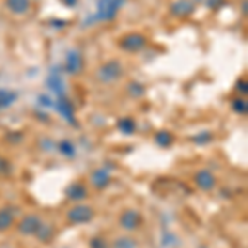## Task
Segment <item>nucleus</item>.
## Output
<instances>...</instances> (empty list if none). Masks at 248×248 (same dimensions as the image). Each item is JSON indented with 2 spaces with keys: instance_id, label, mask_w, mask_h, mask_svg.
Wrapping results in <instances>:
<instances>
[{
  "instance_id": "f257e3e1",
  "label": "nucleus",
  "mask_w": 248,
  "mask_h": 248,
  "mask_svg": "<svg viewBox=\"0 0 248 248\" xmlns=\"http://www.w3.org/2000/svg\"><path fill=\"white\" fill-rule=\"evenodd\" d=\"M124 75V66L119 60H109V62L103 63L96 71V79L103 85H111L116 83Z\"/></svg>"
},
{
  "instance_id": "f03ea898",
  "label": "nucleus",
  "mask_w": 248,
  "mask_h": 248,
  "mask_svg": "<svg viewBox=\"0 0 248 248\" xmlns=\"http://www.w3.org/2000/svg\"><path fill=\"white\" fill-rule=\"evenodd\" d=\"M147 46V38L146 35L139 33V31H131L126 33L119 40V48L124 50L126 53H139L141 50Z\"/></svg>"
},
{
  "instance_id": "7ed1b4c3",
  "label": "nucleus",
  "mask_w": 248,
  "mask_h": 248,
  "mask_svg": "<svg viewBox=\"0 0 248 248\" xmlns=\"http://www.w3.org/2000/svg\"><path fill=\"white\" fill-rule=\"evenodd\" d=\"M68 217V222L75 223V225H79V223H88L91 222L94 217V210L91 209L90 205L86 203H78V205L71 207L66 214Z\"/></svg>"
},
{
  "instance_id": "20e7f679",
  "label": "nucleus",
  "mask_w": 248,
  "mask_h": 248,
  "mask_svg": "<svg viewBox=\"0 0 248 248\" xmlns=\"http://www.w3.org/2000/svg\"><path fill=\"white\" fill-rule=\"evenodd\" d=\"M124 0H99L94 20H113L121 9Z\"/></svg>"
},
{
  "instance_id": "39448f33",
  "label": "nucleus",
  "mask_w": 248,
  "mask_h": 248,
  "mask_svg": "<svg viewBox=\"0 0 248 248\" xmlns=\"http://www.w3.org/2000/svg\"><path fill=\"white\" fill-rule=\"evenodd\" d=\"M119 223L124 230L127 232H133L136 229H139V225L142 223V215L139 214L138 210H133V209H127L124 210L119 217Z\"/></svg>"
},
{
  "instance_id": "423d86ee",
  "label": "nucleus",
  "mask_w": 248,
  "mask_h": 248,
  "mask_svg": "<svg viewBox=\"0 0 248 248\" xmlns=\"http://www.w3.org/2000/svg\"><path fill=\"white\" fill-rule=\"evenodd\" d=\"M42 223L43 222L38 215H25L18 223V232L22 235H37Z\"/></svg>"
},
{
  "instance_id": "0eeeda50",
  "label": "nucleus",
  "mask_w": 248,
  "mask_h": 248,
  "mask_svg": "<svg viewBox=\"0 0 248 248\" xmlns=\"http://www.w3.org/2000/svg\"><path fill=\"white\" fill-rule=\"evenodd\" d=\"M66 71L70 75H79L83 70V57L78 50H70L66 55Z\"/></svg>"
},
{
  "instance_id": "6e6552de",
  "label": "nucleus",
  "mask_w": 248,
  "mask_h": 248,
  "mask_svg": "<svg viewBox=\"0 0 248 248\" xmlns=\"http://www.w3.org/2000/svg\"><path fill=\"white\" fill-rule=\"evenodd\" d=\"M194 9L195 7L190 0H177L170 5V14L179 18H186L194 14Z\"/></svg>"
},
{
  "instance_id": "1a4fd4ad",
  "label": "nucleus",
  "mask_w": 248,
  "mask_h": 248,
  "mask_svg": "<svg viewBox=\"0 0 248 248\" xmlns=\"http://www.w3.org/2000/svg\"><path fill=\"white\" fill-rule=\"evenodd\" d=\"M195 184L202 190H212L215 187V177L210 170H199L195 174Z\"/></svg>"
},
{
  "instance_id": "9d476101",
  "label": "nucleus",
  "mask_w": 248,
  "mask_h": 248,
  "mask_svg": "<svg viewBox=\"0 0 248 248\" xmlns=\"http://www.w3.org/2000/svg\"><path fill=\"white\" fill-rule=\"evenodd\" d=\"M30 0H5V9L14 15H25L30 10Z\"/></svg>"
},
{
  "instance_id": "9b49d317",
  "label": "nucleus",
  "mask_w": 248,
  "mask_h": 248,
  "mask_svg": "<svg viewBox=\"0 0 248 248\" xmlns=\"http://www.w3.org/2000/svg\"><path fill=\"white\" fill-rule=\"evenodd\" d=\"M66 197L71 199V201H75V202H79V201H83V199H86L88 197L86 186L81 182H73L66 189Z\"/></svg>"
},
{
  "instance_id": "f8f14e48",
  "label": "nucleus",
  "mask_w": 248,
  "mask_h": 248,
  "mask_svg": "<svg viewBox=\"0 0 248 248\" xmlns=\"http://www.w3.org/2000/svg\"><path fill=\"white\" fill-rule=\"evenodd\" d=\"M55 106H57L58 113L63 116V118L66 119V121L70 123H75V113H73V106L70 105V101H68L66 98H63V96H60L58 101L55 103Z\"/></svg>"
},
{
  "instance_id": "ddd939ff",
  "label": "nucleus",
  "mask_w": 248,
  "mask_h": 248,
  "mask_svg": "<svg viewBox=\"0 0 248 248\" xmlns=\"http://www.w3.org/2000/svg\"><path fill=\"white\" fill-rule=\"evenodd\" d=\"M109 181H111V177L105 169H98L91 174V182H93V186L96 189H105L108 184H109Z\"/></svg>"
},
{
  "instance_id": "4468645a",
  "label": "nucleus",
  "mask_w": 248,
  "mask_h": 248,
  "mask_svg": "<svg viewBox=\"0 0 248 248\" xmlns=\"http://www.w3.org/2000/svg\"><path fill=\"white\" fill-rule=\"evenodd\" d=\"M17 93L14 91H9V90H0V109L2 108H9L17 101Z\"/></svg>"
},
{
  "instance_id": "2eb2a0df",
  "label": "nucleus",
  "mask_w": 248,
  "mask_h": 248,
  "mask_svg": "<svg viewBox=\"0 0 248 248\" xmlns=\"http://www.w3.org/2000/svg\"><path fill=\"white\" fill-rule=\"evenodd\" d=\"M14 214H10L7 209H2L0 210V232H3V230H7V229H10L12 225H14Z\"/></svg>"
},
{
  "instance_id": "dca6fc26",
  "label": "nucleus",
  "mask_w": 248,
  "mask_h": 248,
  "mask_svg": "<svg viewBox=\"0 0 248 248\" xmlns=\"http://www.w3.org/2000/svg\"><path fill=\"white\" fill-rule=\"evenodd\" d=\"M155 142L161 147H169L172 142H174V136H172L169 131H159L155 134Z\"/></svg>"
},
{
  "instance_id": "f3484780",
  "label": "nucleus",
  "mask_w": 248,
  "mask_h": 248,
  "mask_svg": "<svg viewBox=\"0 0 248 248\" xmlns=\"http://www.w3.org/2000/svg\"><path fill=\"white\" fill-rule=\"evenodd\" d=\"M113 248H138V242L131 237H119L113 242Z\"/></svg>"
},
{
  "instance_id": "a211bd4d",
  "label": "nucleus",
  "mask_w": 248,
  "mask_h": 248,
  "mask_svg": "<svg viewBox=\"0 0 248 248\" xmlns=\"http://www.w3.org/2000/svg\"><path fill=\"white\" fill-rule=\"evenodd\" d=\"M118 126L124 134H133L134 129H136V123H134V119H131V118L121 119V121L118 123Z\"/></svg>"
},
{
  "instance_id": "6ab92c4d",
  "label": "nucleus",
  "mask_w": 248,
  "mask_h": 248,
  "mask_svg": "<svg viewBox=\"0 0 248 248\" xmlns=\"http://www.w3.org/2000/svg\"><path fill=\"white\" fill-rule=\"evenodd\" d=\"M58 151L63 155H68V157H73L75 155V146L70 141H66V139L58 144Z\"/></svg>"
},
{
  "instance_id": "aec40b11",
  "label": "nucleus",
  "mask_w": 248,
  "mask_h": 248,
  "mask_svg": "<svg viewBox=\"0 0 248 248\" xmlns=\"http://www.w3.org/2000/svg\"><path fill=\"white\" fill-rule=\"evenodd\" d=\"M127 91H129V94L133 96V98H141V96L144 94V86L141 85V83H129V86H127Z\"/></svg>"
},
{
  "instance_id": "412c9836",
  "label": "nucleus",
  "mask_w": 248,
  "mask_h": 248,
  "mask_svg": "<svg viewBox=\"0 0 248 248\" xmlns=\"http://www.w3.org/2000/svg\"><path fill=\"white\" fill-rule=\"evenodd\" d=\"M233 111H237L240 114H247V109H248V105H247V99L245 98H237L233 101Z\"/></svg>"
},
{
  "instance_id": "4be33fe9",
  "label": "nucleus",
  "mask_w": 248,
  "mask_h": 248,
  "mask_svg": "<svg viewBox=\"0 0 248 248\" xmlns=\"http://www.w3.org/2000/svg\"><path fill=\"white\" fill-rule=\"evenodd\" d=\"M192 141L195 144H205V142H210L212 141V133H202V134H197L192 138Z\"/></svg>"
},
{
  "instance_id": "5701e85b",
  "label": "nucleus",
  "mask_w": 248,
  "mask_h": 248,
  "mask_svg": "<svg viewBox=\"0 0 248 248\" xmlns=\"http://www.w3.org/2000/svg\"><path fill=\"white\" fill-rule=\"evenodd\" d=\"M91 248H109V243H108L106 240L96 237L91 240Z\"/></svg>"
},
{
  "instance_id": "b1692460",
  "label": "nucleus",
  "mask_w": 248,
  "mask_h": 248,
  "mask_svg": "<svg viewBox=\"0 0 248 248\" xmlns=\"http://www.w3.org/2000/svg\"><path fill=\"white\" fill-rule=\"evenodd\" d=\"M7 174H10V164L3 157H0V177H2V175H7Z\"/></svg>"
},
{
  "instance_id": "393cba45",
  "label": "nucleus",
  "mask_w": 248,
  "mask_h": 248,
  "mask_svg": "<svg viewBox=\"0 0 248 248\" xmlns=\"http://www.w3.org/2000/svg\"><path fill=\"white\" fill-rule=\"evenodd\" d=\"M237 90L240 91V93H243V96H247V81L245 79H243V81H238Z\"/></svg>"
},
{
  "instance_id": "a878e982",
  "label": "nucleus",
  "mask_w": 248,
  "mask_h": 248,
  "mask_svg": "<svg viewBox=\"0 0 248 248\" xmlns=\"http://www.w3.org/2000/svg\"><path fill=\"white\" fill-rule=\"evenodd\" d=\"M63 2H65L68 7H75V5H77L78 0H63Z\"/></svg>"
}]
</instances>
